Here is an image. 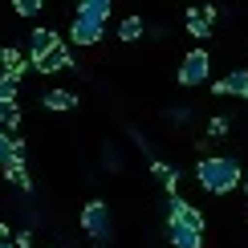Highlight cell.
Instances as JSON below:
<instances>
[{"mask_svg": "<svg viewBox=\"0 0 248 248\" xmlns=\"http://www.w3.org/2000/svg\"><path fill=\"white\" fill-rule=\"evenodd\" d=\"M228 130H232V118H228V114H216V118H208V139H224Z\"/></svg>", "mask_w": 248, "mask_h": 248, "instance_id": "obj_18", "label": "cell"}, {"mask_svg": "<svg viewBox=\"0 0 248 248\" xmlns=\"http://www.w3.org/2000/svg\"><path fill=\"white\" fill-rule=\"evenodd\" d=\"M142 37H147V20H142V13H130V16L118 20V41L122 45H134V41H142Z\"/></svg>", "mask_w": 248, "mask_h": 248, "instance_id": "obj_11", "label": "cell"}, {"mask_svg": "<svg viewBox=\"0 0 248 248\" xmlns=\"http://www.w3.org/2000/svg\"><path fill=\"white\" fill-rule=\"evenodd\" d=\"M37 248H49V244H37Z\"/></svg>", "mask_w": 248, "mask_h": 248, "instance_id": "obj_29", "label": "cell"}, {"mask_svg": "<svg viewBox=\"0 0 248 248\" xmlns=\"http://www.w3.org/2000/svg\"><path fill=\"white\" fill-rule=\"evenodd\" d=\"M0 240H4V244H13V228H8L4 220H0Z\"/></svg>", "mask_w": 248, "mask_h": 248, "instance_id": "obj_25", "label": "cell"}, {"mask_svg": "<svg viewBox=\"0 0 248 248\" xmlns=\"http://www.w3.org/2000/svg\"><path fill=\"white\" fill-rule=\"evenodd\" d=\"M151 175L163 183L167 195H179V167H171L167 159H151Z\"/></svg>", "mask_w": 248, "mask_h": 248, "instance_id": "obj_12", "label": "cell"}, {"mask_svg": "<svg viewBox=\"0 0 248 248\" xmlns=\"http://www.w3.org/2000/svg\"><path fill=\"white\" fill-rule=\"evenodd\" d=\"M208 78H212V53L200 49V45L187 49L183 61H179V69H175V81L187 86V90H195V86H208Z\"/></svg>", "mask_w": 248, "mask_h": 248, "instance_id": "obj_3", "label": "cell"}, {"mask_svg": "<svg viewBox=\"0 0 248 248\" xmlns=\"http://www.w3.org/2000/svg\"><path fill=\"white\" fill-rule=\"evenodd\" d=\"M240 98H244V102H248V86H244V94H240Z\"/></svg>", "mask_w": 248, "mask_h": 248, "instance_id": "obj_27", "label": "cell"}, {"mask_svg": "<svg viewBox=\"0 0 248 248\" xmlns=\"http://www.w3.org/2000/svg\"><path fill=\"white\" fill-rule=\"evenodd\" d=\"M78 224H81V232H86L98 248L114 240V216H110V203H106V200H90L86 208H81Z\"/></svg>", "mask_w": 248, "mask_h": 248, "instance_id": "obj_2", "label": "cell"}, {"mask_svg": "<svg viewBox=\"0 0 248 248\" xmlns=\"http://www.w3.org/2000/svg\"><path fill=\"white\" fill-rule=\"evenodd\" d=\"M187 118H191V106H175L171 114H167V122H175V126H183Z\"/></svg>", "mask_w": 248, "mask_h": 248, "instance_id": "obj_21", "label": "cell"}, {"mask_svg": "<svg viewBox=\"0 0 248 248\" xmlns=\"http://www.w3.org/2000/svg\"><path fill=\"white\" fill-rule=\"evenodd\" d=\"M13 155H25V139H20V134H4V130H0V167H4Z\"/></svg>", "mask_w": 248, "mask_h": 248, "instance_id": "obj_15", "label": "cell"}, {"mask_svg": "<svg viewBox=\"0 0 248 248\" xmlns=\"http://www.w3.org/2000/svg\"><path fill=\"white\" fill-rule=\"evenodd\" d=\"M0 248H13V244H4V240H0Z\"/></svg>", "mask_w": 248, "mask_h": 248, "instance_id": "obj_28", "label": "cell"}, {"mask_svg": "<svg viewBox=\"0 0 248 248\" xmlns=\"http://www.w3.org/2000/svg\"><path fill=\"white\" fill-rule=\"evenodd\" d=\"M110 13H114V4H110V0H78L74 20H86V25H102V29H106Z\"/></svg>", "mask_w": 248, "mask_h": 248, "instance_id": "obj_6", "label": "cell"}, {"mask_svg": "<svg viewBox=\"0 0 248 248\" xmlns=\"http://www.w3.org/2000/svg\"><path fill=\"white\" fill-rule=\"evenodd\" d=\"M13 248H37V240H33V232H29V228H20V232L13 236Z\"/></svg>", "mask_w": 248, "mask_h": 248, "instance_id": "obj_20", "label": "cell"}, {"mask_svg": "<svg viewBox=\"0 0 248 248\" xmlns=\"http://www.w3.org/2000/svg\"><path fill=\"white\" fill-rule=\"evenodd\" d=\"M240 191H244V195H248V171H244V179H240Z\"/></svg>", "mask_w": 248, "mask_h": 248, "instance_id": "obj_26", "label": "cell"}, {"mask_svg": "<svg viewBox=\"0 0 248 248\" xmlns=\"http://www.w3.org/2000/svg\"><path fill=\"white\" fill-rule=\"evenodd\" d=\"M0 130H4V134H16L20 130V106H16V102L0 106Z\"/></svg>", "mask_w": 248, "mask_h": 248, "instance_id": "obj_16", "label": "cell"}, {"mask_svg": "<svg viewBox=\"0 0 248 248\" xmlns=\"http://www.w3.org/2000/svg\"><path fill=\"white\" fill-rule=\"evenodd\" d=\"M29 49H33V53L25 61L33 65V61H45V57H53L57 49H65V37H61L57 29H33V33H29Z\"/></svg>", "mask_w": 248, "mask_h": 248, "instance_id": "obj_5", "label": "cell"}, {"mask_svg": "<svg viewBox=\"0 0 248 248\" xmlns=\"http://www.w3.org/2000/svg\"><path fill=\"white\" fill-rule=\"evenodd\" d=\"M102 163H106V167H114V171L122 167V159H118V151H114V147H106V151H102Z\"/></svg>", "mask_w": 248, "mask_h": 248, "instance_id": "obj_22", "label": "cell"}, {"mask_svg": "<svg viewBox=\"0 0 248 248\" xmlns=\"http://www.w3.org/2000/svg\"><path fill=\"white\" fill-rule=\"evenodd\" d=\"M126 134H130V139H134V142H139V147H147V134H142L139 126H126Z\"/></svg>", "mask_w": 248, "mask_h": 248, "instance_id": "obj_24", "label": "cell"}, {"mask_svg": "<svg viewBox=\"0 0 248 248\" xmlns=\"http://www.w3.org/2000/svg\"><path fill=\"white\" fill-rule=\"evenodd\" d=\"M41 106L53 110V114H65V110H78V94L74 90H45L41 94Z\"/></svg>", "mask_w": 248, "mask_h": 248, "instance_id": "obj_10", "label": "cell"}, {"mask_svg": "<svg viewBox=\"0 0 248 248\" xmlns=\"http://www.w3.org/2000/svg\"><path fill=\"white\" fill-rule=\"evenodd\" d=\"M183 25H187V33H191L195 41H208V37H212V25L200 16V8H187V13H183Z\"/></svg>", "mask_w": 248, "mask_h": 248, "instance_id": "obj_14", "label": "cell"}, {"mask_svg": "<svg viewBox=\"0 0 248 248\" xmlns=\"http://www.w3.org/2000/svg\"><path fill=\"white\" fill-rule=\"evenodd\" d=\"M195 179H200V187L208 195H232L244 179V167L232 155H203L195 163Z\"/></svg>", "mask_w": 248, "mask_h": 248, "instance_id": "obj_1", "label": "cell"}, {"mask_svg": "<svg viewBox=\"0 0 248 248\" xmlns=\"http://www.w3.org/2000/svg\"><path fill=\"white\" fill-rule=\"evenodd\" d=\"M106 41V29L102 25H86V20H69V45H81V49H94Z\"/></svg>", "mask_w": 248, "mask_h": 248, "instance_id": "obj_7", "label": "cell"}, {"mask_svg": "<svg viewBox=\"0 0 248 248\" xmlns=\"http://www.w3.org/2000/svg\"><path fill=\"white\" fill-rule=\"evenodd\" d=\"M20 94V81H13L8 74H0V106H8V102H16Z\"/></svg>", "mask_w": 248, "mask_h": 248, "instance_id": "obj_17", "label": "cell"}, {"mask_svg": "<svg viewBox=\"0 0 248 248\" xmlns=\"http://www.w3.org/2000/svg\"><path fill=\"white\" fill-rule=\"evenodd\" d=\"M195 8H200V16L208 20V25H216V16H220V8H216V4H195Z\"/></svg>", "mask_w": 248, "mask_h": 248, "instance_id": "obj_23", "label": "cell"}, {"mask_svg": "<svg viewBox=\"0 0 248 248\" xmlns=\"http://www.w3.org/2000/svg\"><path fill=\"white\" fill-rule=\"evenodd\" d=\"M13 13L16 16H37L41 13V0H13Z\"/></svg>", "mask_w": 248, "mask_h": 248, "instance_id": "obj_19", "label": "cell"}, {"mask_svg": "<svg viewBox=\"0 0 248 248\" xmlns=\"http://www.w3.org/2000/svg\"><path fill=\"white\" fill-rule=\"evenodd\" d=\"M244 86H248V69H232L228 78L212 81V94L216 98H232V94H244Z\"/></svg>", "mask_w": 248, "mask_h": 248, "instance_id": "obj_9", "label": "cell"}, {"mask_svg": "<svg viewBox=\"0 0 248 248\" xmlns=\"http://www.w3.org/2000/svg\"><path fill=\"white\" fill-rule=\"evenodd\" d=\"M69 65H78V57H74V49H57L53 57H45V61H33L29 69H37V74H45V78H53V74H61V69H69Z\"/></svg>", "mask_w": 248, "mask_h": 248, "instance_id": "obj_8", "label": "cell"}, {"mask_svg": "<svg viewBox=\"0 0 248 248\" xmlns=\"http://www.w3.org/2000/svg\"><path fill=\"white\" fill-rule=\"evenodd\" d=\"M167 228H187V232H203V212L183 195H167Z\"/></svg>", "mask_w": 248, "mask_h": 248, "instance_id": "obj_4", "label": "cell"}, {"mask_svg": "<svg viewBox=\"0 0 248 248\" xmlns=\"http://www.w3.org/2000/svg\"><path fill=\"white\" fill-rule=\"evenodd\" d=\"M167 244H171V248H203V232H187V228H167Z\"/></svg>", "mask_w": 248, "mask_h": 248, "instance_id": "obj_13", "label": "cell"}]
</instances>
